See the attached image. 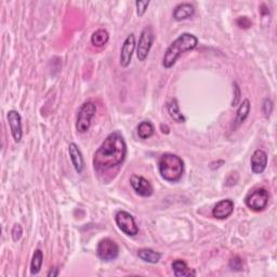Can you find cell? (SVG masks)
I'll use <instances>...</instances> for the list:
<instances>
[{
    "label": "cell",
    "instance_id": "cell-1",
    "mask_svg": "<svg viewBox=\"0 0 277 277\" xmlns=\"http://www.w3.org/2000/svg\"><path fill=\"white\" fill-rule=\"evenodd\" d=\"M127 156V144L120 132L108 135L93 157V166L98 172L110 170L122 164Z\"/></svg>",
    "mask_w": 277,
    "mask_h": 277
},
{
    "label": "cell",
    "instance_id": "cell-2",
    "mask_svg": "<svg viewBox=\"0 0 277 277\" xmlns=\"http://www.w3.org/2000/svg\"><path fill=\"white\" fill-rule=\"evenodd\" d=\"M197 44H198V39L196 36L190 33H183L168 47L162 59V65L165 68H171L178 59L181 57V54L195 49Z\"/></svg>",
    "mask_w": 277,
    "mask_h": 277
},
{
    "label": "cell",
    "instance_id": "cell-3",
    "mask_svg": "<svg viewBox=\"0 0 277 277\" xmlns=\"http://www.w3.org/2000/svg\"><path fill=\"white\" fill-rule=\"evenodd\" d=\"M158 169L164 180L168 182H178L184 172V162L178 155L167 153L160 157Z\"/></svg>",
    "mask_w": 277,
    "mask_h": 277
},
{
    "label": "cell",
    "instance_id": "cell-4",
    "mask_svg": "<svg viewBox=\"0 0 277 277\" xmlns=\"http://www.w3.org/2000/svg\"><path fill=\"white\" fill-rule=\"evenodd\" d=\"M97 106L93 102H85L79 108L77 121H76V129L79 133H85L89 130L91 126L92 118L96 116Z\"/></svg>",
    "mask_w": 277,
    "mask_h": 277
},
{
    "label": "cell",
    "instance_id": "cell-5",
    "mask_svg": "<svg viewBox=\"0 0 277 277\" xmlns=\"http://www.w3.org/2000/svg\"><path fill=\"white\" fill-rule=\"evenodd\" d=\"M155 40V34L151 26H147L143 29L140 38H138V43L137 47V57L138 61L144 62L151 51V48Z\"/></svg>",
    "mask_w": 277,
    "mask_h": 277
},
{
    "label": "cell",
    "instance_id": "cell-6",
    "mask_svg": "<svg viewBox=\"0 0 277 277\" xmlns=\"http://www.w3.org/2000/svg\"><path fill=\"white\" fill-rule=\"evenodd\" d=\"M269 198V192L263 189V187H260V189H257L254 192H251L250 194L246 197L245 202L247 207L250 208L251 210L262 211L268 206Z\"/></svg>",
    "mask_w": 277,
    "mask_h": 277
},
{
    "label": "cell",
    "instance_id": "cell-7",
    "mask_svg": "<svg viewBox=\"0 0 277 277\" xmlns=\"http://www.w3.org/2000/svg\"><path fill=\"white\" fill-rule=\"evenodd\" d=\"M97 255L102 261H113L119 256V247L113 239L104 238L98 244Z\"/></svg>",
    "mask_w": 277,
    "mask_h": 277
},
{
    "label": "cell",
    "instance_id": "cell-8",
    "mask_svg": "<svg viewBox=\"0 0 277 277\" xmlns=\"http://www.w3.org/2000/svg\"><path fill=\"white\" fill-rule=\"evenodd\" d=\"M116 224L119 227V230L123 232L128 236H136L138 233V227L133 218L129 212L120 210L115 216Z\"/></svg>",
    "mask_w": 277,
    "mask_h": 277
},
{
    "label": "cell",
    "instance_id": "cell-9",
    "mask_svg": "<svg viewBox=\"0 0 277 277\" xmlns=\"http://www.w3.org/2000/svg\"><path fill=\"white\" fill-rule=\"evenodd\" d=\"M130 184L137 194L140 196L150 197L154 193V187H153L152 183L142 176L132 175L130 178Z\"/></svg>",
    "mask_w": 277,
    "mask_h": 277
},
{
    "label": "cell",
    "instance_id": "cell-10",
    "mask_svg": "<svg viewBox=\"0 0 277 277\" xmlns=\"http://www.w3.org/2000/svg\"><path fill=\"white\" fill-rule=\"evenodd\" d=\"M136 36L135 34L128 35L125 41L122 43L121 50H120V65L122 67H128L130 65L133 52L136 50Z\"/></svg>",
    "mask_w": 277,
    "mask_h": 277
},
{
    "label": "cell",
    "instance_id": "cell-11",
    "mask_svg": "<svg viewBox=\"0 0 277 277\" xmlns=\"http://www.w3.org/2000/svg\"><path fill=\"white\" fill-rule=\"evenodd\" d=\"M7 119L11 130V135L17 143L21 142L23 137V129H22V117L20 113L16 110H11L7 113Z\"/></svg>",
    "mask_w": 277,
    "mask_h": 277
},
{
    "label": "cell",
    "instance_id": "cell-12",
    "mask_svg": "<svg viewBox=\"0 0 277 277\" xmlns=\"http://www.w3.org/2000/svg\"><path fill=\"white\" fill-rule=\"evenodd\" d=\"M234 211V201L232 199H223L218 202L212 209V216L216 219L224 220L229 218Z\"/></svg>",
    "mask_w": 277,
    "mask_h": 277
},
{
    "label": "cell",
    "instance_id": "cell-13",
    "mask_svg": "<svg viewBox=\"0 0 277 277\" xmlns=\"http://www.w3.org/2000/svg\"><path fill=\"white\" fill-rule=\"evenodd\" d=\"M250 164L252 172L256 173V175H260L268 166V154L263 150L255 151L251 156Z\"/></svg>",
    "mask_w": 277,
    "mask_h": 277
},
{
    "label": "cell",
    "instance_id": "cell-14",
    "mask_svg": "<svg viewBox=\"0 0 277 277\" xmlns=\"http://www.w3.org/2000/svg\"><path fill=\"white\" fill-rule=\"evenodd\" d=\"M68 152L73 167L75 168L76 172L80 175V173H82L83 169H85V159H83L80 148L78 147L76 143H71V144L68 145Z\"/></svg>",
    "mask_w": 277,
    "mask_h": 277
},
{
    "label": "cell",
    "instance_id": "cell-15",
    "mask_svg": "<svg viewBox=\"0 0 277 277\" xmlns=\"http://www.w3.org/2000/svg\"><path fill=\"white\" fill-rule=\"evenodd\" d=\"M195 13V7L192 3L184 2L180 3L173 10V19L176 21H183L189 18H192Z\"/></svg>",
    "mask_w": 277,
    "mask_h": 277
},
{
    "label": "cell",
    "instance_id": "cell-16",
    "mask_svg": "<svg viewBox=\"0 0 277 277\" xmlns=\"http://www.w3.org/2000/svg\"><path fill=\"white\" fill-rule=\"evenodd\" d=\"M138 256L142 261L147 262L151 264H156L161 258V254L151 248H142L138 250Z\"/></svg>",
    "mask_w": 277,
    "mask_h": 277
},
{
    "label": "cell",
    "instance_id": "cell-17",
    "mask_svg": "<svg viewBox=\"0 0 277 277\" xmlns=\"http://www.w3.org/2000/svg\"><path fill=\"white\" fill-rule=\"evenodd\" d=\"M172 270H173V273H175L177 277L196 276V272L193 269H190L185 262L180 259L173 261Z\"/></svg>",
    "mask_w": 277,
    "mask_h": 277
},
{
    "label": "cell",
    "instance_id": "cell-18",
    "mask_svg": "<svg viewBox=\"0 0 277 277\" xmlns=\"http://www.w3.org/2000/svg\"><path fill=\"white\" fill-rule=\"evenodd\" d=\"M250 108H251L250 101L248 100V99H245V100L240 103L238 110H237V112H236L234 128H237L238 126H240L241 123L247 119V117L249 116Z\"/></svg>",
    "mask_w": 277,
    "mask_h": 277
},
{
    "label": "cell",
    "instance_id": "cell-19",
    "mask_svg": "<svg viewBox=\"0 0 277 277\" xmlns=\"http://www.w3.org/2000/svg\"><path fill=\"white\" fill-rule=\"evenodd\" d=\"M167 110L169 113L170 117L177 122H185V116L183 115L180 111L179 103H178L177 99H171V100L167 104Z\"/></svg>",
    "mask_w": 277,
    "mask_h": 277
},
{
    "label": "cell",
    "instance_id": "cell-20",
    "mask_svg": "<svg viewBox=\"0 0 277 277\" xmlns=\"http://www.w3.org/2000/svg\"><path fill=\"white\" fill-rule=\"evenodd\" d=\"M110 40V34L105 29H98L91 35V43L95 47H103Z\"/></svg>",
    "mask_w": 277,
    "mask_h": 277
},
{
    "label": "cell",
    "instance_id": "cell-21",
    "mask_svg": "<svg viewBox=\"0 0 277 277\" xmlns=\"http://www.w3.org/2000/svg\"><path fill=\"white\" fill-rule=\"evenodd\" d=\"M155 132V127L151 121L144 120L138 123V136L142 140H146L150 138Z\"/></svg>",
    "mask_w": 277,
    "mask_h": 277
},
{
    "label": "cell",
    "instance_id": "cell-22",
    "mask_svg": "<svg viewBox=\"0 0 277 277\" xmlns=\"http://www.w3.org/2000/svg\"><path fill=\"white\" fill-rule=\"evenodd\" d=\"M43 262V254L40 249L35 250L32 262H31V274L32 275H37L39 272L41 270Z\"/></svg>",
    "mask_w": 277,
    "mask_h": 277
},
{
    "label": "cell",
    "instance_id": "cell-23",
    "mask_svg": "<svg viewBox=\"0 0 277 277\" xmlns=\"http://www.w3.org/2000/svg\"><path fill=\"white\" fill-rule=\"evenodd\" d=\"M229 266L231 268V270L240 272V271H242V260L239 258V257L236 256V257H234V258H232L230 260Z\"/></svg>",
    "mask_w": 277,
    "mask_h": 277
},
{
    "label": "cell",
    "instance_id": "cell-24",
    "mask_svg": "<svg viewBox=\"0 0 277 277\" xmlns=\"http://www.w3.org/2000/svg\"><path fill=\"white\" fill-rule=\"evenodd\" d=\"M262 111H263L264 116L266 118H269L271 116L272 112H273V102H272L271 99H265L263 105H262Z\"/></svg>",
    "mask_w": 277,
    "mask_h": 277
},
{
    "label": "cell",
    "instance_id": "cell-25",
    "mask_svg": "<svg viewBox=\"0 0 277 277\" xmlns=\"http://www.w3.org/2000/svg\"><path fill=\"white\" fill-rule=\"evenodd\" d=\"M148 4H150V1H136V6H137V14L138 16V18H141L144 16V13L146 12Z\"/></svg>",
    "mask_w": 277,
    "mask_h": 277
},
{
    "label": "cell",
    "instance_id": "cell-26",
    "mask_svg": "<svg viewBox=\"0 0 277 277\" xmlns=\"http://www.w3.org/2000/svg\"><path fill=\"white\" fill-rule=\"evenodd\" d=\"M23 234V229L22 226L20 224H14L13 229L11 231V235H12V238L14 241H18L20 238L22 237Z\"/></svg>",
    "mask_w": 277,
    "mask_h": 277
},
{
    "label": "cell",
    "instance_id": "cell-27",
    "mask_svg": "<svg viewBox=\"0 0 277 277\" xmlns=\"http://www.w3.org/2000/svg\"><path fill=\"white\" fill-rule=\"evenodd\" d=\"M233 86H234V99H233V101H232L231 105L236 106V105H238V103L240 101L241 93H240V88L238 85H237V82H234Z\"/></svg>",
    "mask_w": 277,
    "mask_h": 277
},
{
    "label": "cell",
    "instance_id": "cell-28",
    "mask_svg": "<svg viewBox=\"0 0 277 277\" xmlns=\"http://www.w3.org/2000/svg\"><path fill=\"white\" fill-rule=\"evenodd\" d=\"M237 25H238L240 28H249L251 26V21L247 18V17H240L237 19Z\"/></svg>",
    "mask_w": 277,
    "mask_h": 277
},
{
    "label": "cell",
    "instance_id": "cell-29",
    "mask_svg": "<svg viewBox=\"0 0 277 277\" xmlns=\"http://www.w3.org/2000/svg\"><path fill=\"white\" fill-rule=\"evenodd\" d=\"M59 275V269L58 268H51L50 271L48 272V277H56Z\"/></svg>",
    "mask_w": 277,
    "mask_h": 277
},
{
    "label": "cell",
    "instance_id": "cell-30",
    "mask_svg": "<svg viewBox=\"0 0 277 277\" xmlns=\"http://www.w3.org/2000/svg\"><path fill=\"white\" fill-rule=\"evenodd\" d=\"M160 128H161V132L162 133H166V135H167V133H169V127H168L167 125H165V126L161 125Z\"/></svg>",
    "mask_w": 277,
    "mask_h": 277
}]
</instances>
